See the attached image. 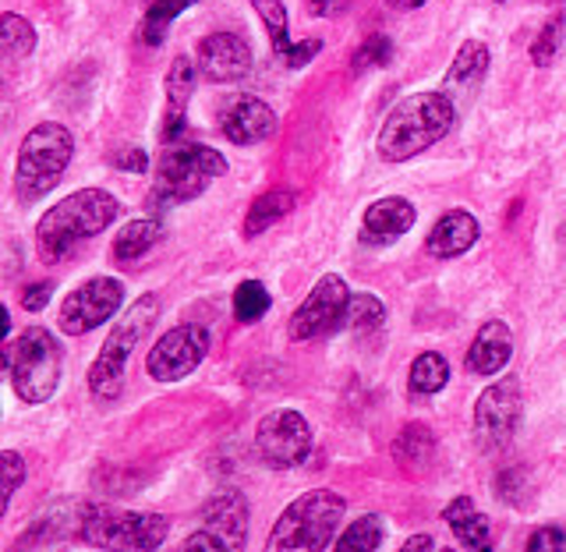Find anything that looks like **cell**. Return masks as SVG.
<instances>
[{
  "label": "cell",
  "instance_id": "7c38bea8",
  "mask_svg": "<svg viewBox=\"0 0 566 552\" xmlns=\"http://www.w3.org/2000/svg\"><path fill=\"white\" fill-rule=\"evenodd\" d=\"M124 301V283L114 277H93L75 288L57 312V326L67 336H82L103 323H111Z\"/></svg>",
  "mask_w": 566,
  "mask_h": 552
},
{
  "label": "cell",
  "instance_id": "4fadbf2b",
  "mask_svg": "<svg viewBox=\"0 0 566 552\" xmlns=\"http://www.w3.org/2000/svg\"><path fill=\"white\" fill-rule=\"evenodd\" d=\"M206 354H209V330L185 323V326L167 330L153 344L146 358V372L156 383H181L206 362Z\"/></svg>",
  "mask_w": 566,
  "mask_h": 552
},
{
  "label": "cell",
  "instance_id": "7402d4cb",
  "mask_svg": "<svg viewBox=\"0 0 566 552\" xmlns=\"http://www.w3.org/2000/svg\"><path fill=\"white\" fill-rule=\"evenodd\" d=\"M489 71V46L478 43V40H468L464 46L457 50V58L447 71V93L457 100V96H471L478 85H482Z\"/></svg>",
  "mask_w": 566,
  "mask_h": 552
},
{
  "label": "cell",
  "instance_id": "5b68a950",
  "mask_svg": "<svg viewBox=\"0 0 566 552\" xmlns=\"http://www.w3.org/2000/svg\"><path fill=\"white\" fill-rule=\"evenodd\" d=\"M61 344L43 326H29L18 341L4 347V372L14 386V394L25 404H46L61 386Z\"/></svg>",
  "mask_w": 566,
  "mask_h": 552
},
{
  "label": "cell",
  "instance_id": "e0dca14e",
  "mask_svg": "<svg viewBox=\"0 0 566 552\" xmlns=\"http://www.w3.org/2000/svg\"><path fill=\"white\" fill-rule=\"evenodd\" d=\"M418 212L415 206L400 199V195H386V199H376L361 217V241L365 244H394L397 238H403L407 230L415 227Z\"/></svg>",
  "mask_w": 566,
  "mask_h": 552
},
{
  "label": "cell",
  "instance_id": "277c9868",
  "mask_svg": "<svg viewBox=\"0 0 566 552\" xmlns=\"http://www.w3.org/2000/svg\"><path fill=\"white\" fill-rule=\"evenodd\" d=\"M156 315H159V298L156 294H146V298H138L135 305L114 323L111 336H106L99 354H96L93 368H88V389H93V397L99 404H114L120 397V389H124V368H128L132 351L142 341H146V333L153 330Z\"/></svg>",
  "mask_w": 566,
  "mask_h": 552
},
{
  "label": "cell",
  "instance_id": "836d02e7",
  "mask_svg": "<svg viewBox=\"0 0 566 552\" xmlns=\"http://www.w3.org/2000/svg\"><path fill=\"white\" fill-rule=\"evenodd\" d=\"M389 58H394V43H389V35H368V40L358 46V53H354L350 67L354 71H376V67L389 64Z\"/></svg>",
  "mask_w": 566,
  "mask_h": 552
},
{
  "label": "cell",
  "instance_id": "3957f363",
  "mask_svg": "<svg viewBox=\"0 0 566 552\" xmlns=\"http://www.w3.org/2000/svg\"><path fill=\"white\" fill-rule=\"evenodd\" d=\"M71 156H75V138L57 121H43L22 138L18 149V167H14V195L18 202H40L53 185L61 181Z\"/></svg>",
  "mask_w": 566,
  "mask_h": 552
},
{
  "label": "cell",
  "instance_id": "4dcf8cb0",
  "mask_svg": "<svg viewBox=\"0 0 566 552\" xmlns=\"http://www.w3.org/2000/svg\"><path fill=\"white\" fill-rule=\"evenodd\" d=\"M0 40H4V50L11 53V58H29V53L35 50V29L25 22L22 14L8 11L4 18H0Z\"/></svg>",
  "mask_w": 566,
  "mask_h": 552
},
{
  "label": "cell",
  "instance_id": "44dd1931",
  "mask_svg": "<svg viewBox=\"0 0 566 552\" xmlns=\"http://www.w3.org/2000/svg\"><path fill=\"white\" fill-rule=\"evenodd\" d=\"M442 521L450 524L453 539L460 545H468V549H489V542H492V524H489L485 513H478L471 496H457V500L447 510H442Z\"/></svg>",
  "mask_w": 566,
  "mask_h": 552
},
{
  "label": "cell",
  "instance_id": "b9f144b4",
  "mask_svg": "<svg viewBox=\"0 0 566 552\" xmlns=\"http://www.w3.org/2000/svg\"><path fill=\"white\" fill-rule=\"evenodd\" d=\"M432 545H436L432 535H415V539H407V542H403L407 552H411V549H432Z\"/></svg>",
  "mask_w": 566,
  "mask_h": 552
},
{
  "label": "cell",
  "instance_id": "ac0fdd59",
  "mask_svg": "<svg viewBox=\"0 0 566 552\" xmlns=\"http://www.w3.org/2000/svg\"><path fill=\"white\" fill-rule=\"evenodd\" d=\"M513 358V333L503 319H489V323L478 330L474 344L468 351V372L471 376H495L503 372Z\"/></svg>",
  "mask_w": 566,
  "mask_h": 552
},
{
  "label": "cell",
  "instance_id": "5bb4252c",
  "mask_svg": "<svg viewBox=\"0 0 566 552\" xmlns=\"http://www.w3.org/2000/svg\"><path fill=\"white\" fill-rule=\"evenodd\" d=\"M195 64L206 82H241L252 71V46L238 32H212L195 50Z\"/></svg>",
  "mask_w": 566,
  "mask_h": 552
},
{
  "label": "cell",
  "instance_id": "e575fe53",
  "mask_svg": "<svg viewBox=\"0 0 566 552\" xmlns=\"http://www.w3.org/2000/svg\"><path fill=\"white\" fill-rule=\"evenodd\" d=\"M0 471H4V503H0V510H8L11 496L18 492V486H22V478H25V460L14 450H4L0 454Z\"/></svg>",
  "mask_w": 566,
  "mask_h": 552
},
{
  "label": "cell",
  "instance_id": "8d00e7d4",
  "mask_svg": "<svg viewBox=\"0 0 566 552\" xmlns=\"http://www.w3.org/2000/svg\"><path fill=\"white\" fill-rule=\"evenodd\" d=\"M318 50H323V43H318V40H305V43H294L287 53H283V64H287V67H305L312 58H315V53Z\"/></svg>",
  "mask_w": 566,
  "mask_h": 552
},
{
  "label": "cell",
  "instance_id": "83f0119b",
  "mask_svg": "<svg viewBox=\"0 0 566 552\" xmlns=\"http://www.w3.org/2000/svg\"><path fill=\"white\" fill-rule=\"evenodd\" d=\"M386 323V309L376 294H350V309H347V326L358 333V336H368V333H379V326Z\"/></svg>",
  "mask_w": 566,
  "mask_h": 552
},
{
  "label": "cell",
  "instance_id": "9c48e42d",
  "mask_svg": "<svg viewBox=\"0 0 566 552\" xmlns=\"http://www.w3.org/2000/svg\"><path fill=\"white\" fill-rule=\"evenodd\" d=\"M255 454L270 468H297L312 457V425L301 412H270L255 429Z\"/></svg>",
  "mask_w": 566,
  "mask_h": 552
},
{
  "label": "cell",
  "instance_id": "7a4b0ae2",
  "mask_svg": "<svg viewBox=\"0 0 566 552\" xmlns=\"http://www.w3.org/2000/svg\"><path fill=\"white\" fill-rule=\"evenodd\" d=\"M457 124V103L450 93H415L400 100L389 111L379 132V156L389 164H403L424 149H432L439 138H447Z\"/></svg>",
  "mask_w": 566,
  "mask_h": 552
},
{
  "label": "cell",
  "instance_id": "9a60e30c",
  "mask_svg": "<svg viewBox=\"0 0 566 552\" xmlns=\"http://www.w3.org/2000/svg\"><path fill=\"white\" fill-rule=\"evenodd\" d=\"M220 132L234 146H255V142H265L276 132V114L259 96H230L220 106Z\"/></svg>",
  "mask_w": 566,
  "mask_h": 552
},
{
  "label": "cell",
  "instance_id": "cb8c5ba5",
  "mask_svg": "<svg viewBox=\"0 0 566 552\" xmlns=\"http://www.w3.org/2000/svg\"><path fill=\"white\" fill-rule=\"evenodd\" d=\"M159 235H164V223H159V217H142V220H132L128 227L120 230V235L114 238V259L117 262H135L149 252V248L159 241Z\"/></svg>",
  "mask_w": 566,
  "mask_h": 552
},
{
  "label": "cell",
  "instance_id": "2e32d148",
  "mask_svg": "<svg viewBox=\"0 0 566 552\" xmlns=\"http://www.w3.org/2000/svg\"><path fill=\"white\" fill-rule=\"evenodd\" d=\"M202 528H209L212 535H220L227 549H244L248 542V500L238 489H223L217 496H209L199 510Z\"/></svg>",
  "mask_w": 566,
  "mask_h": 552
},
{
  "label": "cell",
  "instance_id": "603a6c76",
  "mask_svg": "<svg viewBox=\"0 0 566 552\" xmlns=\"http://www.w3.org/2000/svg\"><path fill=\"white\" fill-rule=\"evenodd\" d=\"M297 206V195L291 188H273L259 195V199L252 202V209H248V220H244V235L255 238L262 235V230H270L273 223H280L287 212H294Z\"/></svg>",
  "mask_w": 566,
  "mask_h": 552
},
{
  "label": "cell",
  "instance_id": "ab89813d",
  "mask_svg": "<svg viewBox=\"0 0 566 552\" xmlns=\"http://www.w3.org/2000/svg\"><path fill=\"white\" fill-rule=\"evenodd\" d=\"M185 549H227V542L220 535H212L209 528H199L195 535L185 539Z\"/></svg>",
  "mask_w": 566,
  "mask_h": 552
},
{
  "label": "cell",
  "instance_id": "d6986e66",
  "mask_svg": "<svg viewBox=\"0 0 566 552\" xmlns=\"http://www.w3.org/2000/svg\"><path fill=\"white\" fill-rule=\"evenodd\" d=\"M195 79H199V64L191 58H177L167 71V117H164V138H181L188 128V100L195 93Z\"/></svg>",
  "mask_w": 566,
  "mask_h": 552
},
{
  "label": "cell",
  "instance_id": "8fae6325",
  "mask_svg": "<svg viewBox=\"0 0 566 552\" xmlns=\"http://www.w3.org/2000/svg\"><path fill=\"white\" fill-rule=\"evenodd\" d=\"M524 415V394L517 379H500L492 383L482 397L474 404V439L482 450H503L506 442L513 439Z\"/></svg>",
  "mask_w": 566,
  "mask_h": 552
},
{
  "label": "cell",
  "instance_id": "52a82bcc",
  "mask_svg": "<svg viewBox=\"0 0 566 552\" xmlns=\"http://www.w3.org/2000/svg\"><path fill=\"white\" fill-rule=\"evenodd\" d=\"M170 535V521L159 513H132L85 503L78 510V539L96 549H159Z\"/></svg>",
  "mask_w": 566,
  "mask_h": 552
},
{
  "label": "cell",
  "instance_id": "d4e9b609",
  "mask_svg": "<svg viewBox=\"0 0 566 552\" xmlns=\"http://www.w3.org/2000/svg\"><path fill=\"white\" fill-rule=\"evenodd\" d=\"M407 383H411V394L415 397H432V394H439V389L450 383V365H447V358H442V354H436V351L418 354L415 365H411V376H407Z\"/></svg>",
  "mask_w": 566,
  "mask_h": 552
},
{
  "label": "cell",
  "instance_id": "60d3db41",
  "mask_svg": "<svg viewBox=\"0 0 566 552\" xmlns=\"http://www.w3.org/2000/svg\"><path fill=\"white\" fill-rule=\"evenodd\" d=\"M347 8V0H308V11L318 18H329V14H340Z\"/></svg>",
  "mask_w": 566,
  "mask_h": 552
},
{
  "label": "cell",
  "instance_id": "74e56055",
  "mask_svg": "<svg viewBox=\"0 0 566 552\" xmlns=\"http://www.w3.org/2000/svg\"><path fill=\"white\" fill-rule=\"evenodd\" d=\"M50 294H53V283H50V280L32 283V288H25V294H22L25 312H43V309H46V301H50Z\"/></svg>",
  "mask_w": 566,
  "mask_h": 552
},
{
  "label": "cell",
  "instance_id": "6da1fadb",
  "mask_svg": "<svg viewBox=\"0 0 566 552\" xmlns=\"http://www.w3.org/2000/svg\"><path fill=\"white\" fill-rule=\"evenodd\" d=\"M120 217V202L103 188L71 191L35 223V252L46 265L64 262L82 241L103 235Z\"/></svg>",
  "mask_w": 566,
  "mask_h": 552
},
{
  "label": "cell",
  "instance_id": "ffe728a7",
  "mask_svg": "<svg viewBox=\"0 0 566 552\" xmlns=\"http://www.w3.org/2000/svg\"><path fill=\"white\" fill-rule=\"evenodd\" d=\"M478 235H482V227H478V220L468 209H450L447 217H439V223L429 230L424 248H429L432 259H457L478 241Z\"/></svg>",
  "mask_w": 566,
  "mask_h": 552
},
{
  "label": "cell",
  "instance_id": "f1b7e54d",
  "mask_svg": "<svg viewBox=\"0 0 566 552\" xmlns=\"http://www.w3.org/2000/svg\"><path fill=\"white\" fill-rule=\"evenodd\" d=\"M265 32H270V43L276 50V58H283L294 43H291V29H287V8H283V0H252Z\"/></svg>",
  "mask_w": 566,
  "mask_h": 552
},
{
  "label": "cell",
  "instance_id": "4316f807",
  "mask_svg": "<svg viewBox=\"0 0 566 552\" xmlns=\"http://www.w3.org/2000/svg\"><path fill=\"white\" fill-rule=\"evenodd\" d=\"M191 4L195 0H153L146 18H142V43H149V46L164 43V35L174 25V18L181 11H188Z\"/></svg>",
  "mask_w": 566,
  "mask_h": 552
},
{
  "label": "cell",
  "instance_id": "7bdbcfd3",
  "mask_svg": "<svg viewBox=\"0 0 566 552\" xmlns=\"http://www.w3.org/2000/svg\"><path fill=\"white\" fill-rule=\"evenodd\" d=\"M389 4H394V8H407V11H411V8H421V4H429V0H389Z\"/></svg>",
  "mask_w": 566,
  "mask_h": 552
},
{
  "label": "cell",
  "instance_id": "8992f818",
  "mask_svg": "<svg viewBox=\"0 0 566 552\" xmlns=\"http://www.w3.org/2000/svg\"><path fill=\"white\" fill-rule=\"evenodd\" d=\"M344 496L329 489H312L280 513L265 549H326L344 521Z\"/></svg>",
  "mask_w": 566,
  "mask_h": 552
},
{
  "label": "cell",
  "instance_id": "1f68e13d",
  "mask_svg": "<svg viewBox=\"0 0 566 552\" xmlns=\"http://www.w3.org/2000/svg\"><path fill=\"white\" fill-rule=\"evenodd\" d=\"M340 549H379L382 545V521L379 518H358L340 539H336Z\"/></svg>",
  "mask_w": 566,
  "mask_h": 552
},
{
  "label": "cell",
  "instance_id": "f35d334b",
  "mask_svg": "<svg viewBox=\"0 0 566 552\" xmlns=\"http://www.w3.org/2000/svg\"><path fill=\"white\" fill-rule=\"evenodd\" d=\"M111 164H114L117 170L142 174V170L149 167V159H146V153H142V149H124V153H114V156H111Z\"/></svg>",
  "mask_w": 566,
  "mask_h": 552
},
{
  "label": "cell",
  "instance_id": "ba28073f",
  "mask_svg": "<svg viewBox=\"0 0 566 552\" xmlns=\"http://www.w3.org/2000/svg\"><path fill=\"white\" fill-rule=\"evenodd\" d=\"M223 174H227V156H220L212 146H199V142L177 146L159 159L153 202L164 209L191 202L209 188V181H217Z\"/></svg>",
  "mask_w": 566,
  "mask_h": 552
},
{
  "label": "cell",
  "instance_id": "d590c367",
  "mask_svg": "<svg viewBox=\"0 0 566 552\" xmlns=\"http://www.w3.org/2000/svg\"><path fill=\"white\" fill-rule=\"evenodd\" d=\"M553 549H566V531L556 524H545L527 539V552H553Z\"/></svg>",
  "mask_w": 566,
  "mask_h": 552
},
{
  "label": "cell",
  "instance_id": "d6a6232c",
  "mask_svg": "<svg viewBox=\"0 0 566 552\" xmlns=\"http://www.w3.org/2000/svg\"><path fill=\"white\" fill-rule=\"evenodd\" d=\"M559 43H563V18H548L545 29L535 35V43H531V61L538 67H548L556 61Z\"/></svg>",
  "mask_w": 566,
  "mask_h": 552
},
{
  "label": "cell",
  "instance_id": "f546056e",
  "mask_svg": "<svg viewBox=\"0 0 566 552\" xmlns=\"http://www.w3.org/2000/svg\"><path fill=\"white\" fill-rule=\"evenodd\" d=\"M270 312V291L259 280H244L234 291V315L238 323H259V319Z\"/></svg>",
  "mask_w": 566,
  "mask_h": 552
},
{
  "label": "cell",
  "instance_id": "484cf974",
  "mask_svg": "<svg viewBox=\"0 0 566 552\" xmlns=\"http://www.w3.org/2000/svg\"><path fill=\"white\" fill-rule=\"evenodd\" d=\"M394 454L403 460L407 468H424L432 460V454H436V436H432V429H429V425H421V421H411L400 433Z\"/></svg>",
  "mask_w": 566,
  "mask_h": 552
},
{
  "label": "cell",
  "instance_id": "30bf717a",
  "mask_svg": "<svg viewBox=\"0 0 566 552\" xmlns=\"http://www.w3.org/2000/svg\"><path fill=\"white\" fill-rule=\"evenodd\" d=\"M347 309H350V291L344 277L326 273L315 283L312 294L301 301V309L291 315V341L305 344V341H318V336H329L340 326H347Z\"/></svg>",
  "mask_w": 566,
  "mask_h": 552
}]
</instances>
